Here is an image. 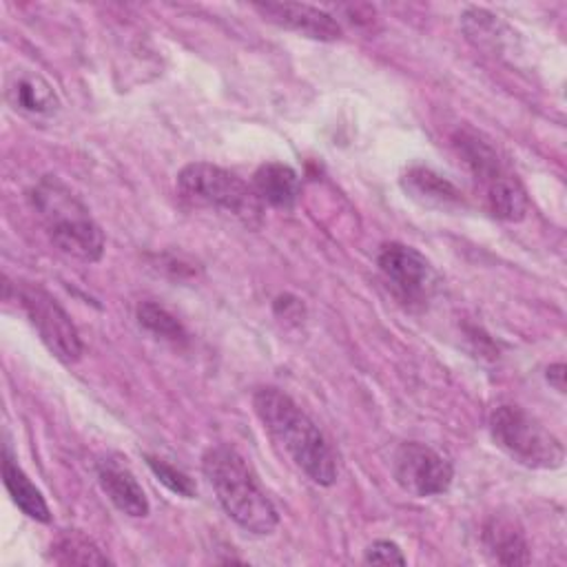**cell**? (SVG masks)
I'll list each match as a JSON object with an SVG mask.
<instances>
[{
    "label": "cell",
    "instance_id": "1",
    "mask_svg": "<svg viewBox=\"0 0 567 567\" xmlns=\"http://www.w3.org/2000/svg\"><path fill=\"white\" fill-rule=\"evenodd\" d=\"M252 408L270 436L312 483L332 485L337 481L332 447L312 419L288 394L277 388H261L252 394Z\"/></svg>",
    "mask_w": 567,
    "mask_h": 567
},
{
    "label": "cell",
    "instance_id": "2",
    "mask_svg": "<svg viewBox=\"0 0 567 567\" xmlns=\"http://www.w3.org/2000/svg\"><path fill=\"white\" fill-rule=\"evenodd\" d=\"M202 472L208 478L224 512L241 529L264 536L277 527V507L259 487L244 456L235 447H208L202 456Z\"/></svg>",
    "mask_w": 567,
    "mask_h": 567
},
{
    "label": "cell",
    "instance_id": "3",
    "mask_svg": "<svg viewBox=\"0 0 567 567\" xmlns=\"http://www.w3.org/2000/svg\"><path fill=\"white\" fill-rule=\"evenodd\" d=\"M31 206L40 215L51 241L69 257L80 261H97L104 252L102 228L89 208L58 177H42L31 195Z\"/></svg>",
    "mask_w": 567,
    "mask_h": 567
},
{
    "label": "cell",
    "instance_id": "4",
    "mask_svg": "<svg viewBox=\"0 0 567 567\" xmlns=\"http://www.w3.org/2000/svg\"><path fill=\"white\" fill-rule=\"evenodd\" d=\"M177 190L186 202L230 213L246 226H259L261 221L264 204L252 186L221 166L208 162L186 164L177 173Z\"/></svg>",
    "mask_w": 567,
    "mask_h": 567
},
{
    "label": "cell",
    "instance_id": "5",
    "mask_svg": "<svg viewBox=\"0 0 567 567\" xmlns=\"http://www.w3.org/2000/svg\"><path fill=\"white\" fill-rule=\"evenodd\" d=\"M494 443L514 461L534 470H556L565 461L560 441L518 405H498L489 416Z\"/></svg>",
    "mask_w": 567,
    "mask_h": 567
},
{
    "label": "cell",
    "instance_id": "6",
    "mask_svg": "<svg viewBox=\"0 0 567 567\" xmlns=\"http://www.w3.org/2000/svg\"><path fill=\"white\" fill-rule=\"evenodd\" d=\"M16 295L49 352L64 363H75L84 348L66 310L44 288L33 284L16 286Z\"/></svg>",
    "mask_w": 567,
    "mask_h": 567
},
{
    "label": "cell",
    "instance_id": "7",
    "mask_svg": "<svg viewBox=\"0 0 567 567\" xmlns=\"http://www.w3.org/2000/svg\"><path fill=\"white\" fill-rule=\"evenodd\" d=\"M392 474L399 487L416 498L439 496L452 485L450 461L425 443H401L392 458Z\"/></svg>",
    "mask_w": 567,
    "mask_h": 567
},
{
    "label": "cell",
    "instance_id": "8",
    "mask_svg": "<svg viewBox=\"0 0 567 567\" xmlns=\"http://www.w3.org/2000/svg\"><path fill=\"white\" fill-rule=\"evenodd\" d=\"M377 264L394 295L408 303L425 301L434 290V270L430 261L412 246L396 241L385 244Z\"/></svg>",
    "mask_w": 567,
    "mask_h": 567
},
{
    "label": "cell",
    "instance_id": "9",
    "mask_svg": "<svg viewBox=\"0 0 567 567\" xmlns=\"http://www.w3.org/2000/svg\"><path fill=\"white\" fill-rule=\"evenodd\" d=\"M255 9L268 20L284 29H290L303 38L332 42L341 38V24L334 16L323 9L299 4V2H261Z\"/></svg>",
    "mask_w": 567,
    "mask_h": 567
},
{
    "label": "cell",
    "instance_id": "10",
    "mask_svg": "<svg viewBox=\"0 0 567 567\" xmlns=\"http://www.w3.org/2000/svg\"><path fill=\"white\" fill-rule=\"evenodd\" d=\"M97 481L109 501L126 516L142 518L148 514V498L137 483L135 474L115 458H104L97 463Z\"/></svg>",
    "mask_w": 567,
    "mask_h": 567
},
{
    "label": "cell",
    "instance_id": "11",
    "mask_svg": "<svg viewBox=\"0 0 567 567\" xmlns=\"http://www.w3.org/2000/svg\"><path fill=\"white\" fill-rule=\"evenodd\" d=\"M9 104L29 117H49L58 111L60 100L53 86L35 71L16 69L7 82Z\"/></svg>",
    "mask_w": 567,
    "mask_h": 567
},
{
    "label": "cell",
    "instance_id": "12",
    "mask_svg": "<svg viewBox=\"0 0 567 567\" xmlns=\"http://www.w3.org/2000/svg\"><path fill=\"white\" fill-rule=\"evenodd\" d=\"M252 190L261 204L290 210L301 193V182L295 168L281 162H266L252 175Z\"/></svg>",
    "mask_w": 567,
    "mask_h": 567
},
{
    "label": "cell",
    "instance_id": "13",
    "mask_svg": "<svg viewBox=\"0 0 567 567\" xmlns=\"http://www.w3.org/2000/svg\"><path fill=\"white\" fill-rule=\"evenodd\" d=\"M405 193L416 199L419 204L423 206H436V208H452V206H458L463 204V197H461V190L450 182L445 179L443 175H439L436 171L427 168V166H410L405 173H403V179H401Z\"/></svg>",
    "mask_w": 567,
    "mask_h": 567
},
{
    "label": "cell",
    "instance_id": "14",
    "mask_svg": "<svg viewBox=\"0 0 567 567\" xmlns=\"http://www.w3.org/2000/svg\"><path fill=\"white\" fill-rule=\"evenodd\" d=\"M461 27L467 40L487 53L503 55L509 47H514L516 40V33L498 16L478 7L465 9V13L461 16Z\"/></svg>",
    "mask_w": 567,
    "mask_h": 567
},
{
    "label": "cell",
    "instance_id": "15",
    "mask_svg": "<svg viewBox=\"0 0 567 567\" xmlns=\"http://www.w3.org/2000/svg\"><path fill=\"white\" fill-rule=\"evenodd\" d=\"M483 543L492 558L501 565H527L529 549L523 532L514 520L503 516H492L483 527Z\"/></svg>",
    "mask_w": 567,
    "mask_h": 567
},
{
    "label": "cell",
    "instance_id": "16",
    "mask_svg": "<svg viewBox=\"0 0 567 567\" xmlns=\"http://www.w3.org/2000/svg\"><path fill=\"white\" fill-rule=\"evenodd\" d=\"M485 202L494 217L503 221H520L529 213V199L523 184L507 171L489 179L485 186Z\"/></svg>",
    "mask_w": 567,
    "mask_h": 567
},
{
    "label": "cell",
    "instance_id": "17",
    "mask_svg": "<svg viewBox=\"0 0 567 567\" xmlns=\"http://www.w3.org/2000/svg\"><path fill=\"white\" fill-rule=\"evenodd\" d=\"M2 481H4V487H7L9 496H11V501L29 518L40 520V523H49L51 520V512H49V505H47L42 492L31 483V478L13 461V456L9 454V447H4V454H2Z\"/></svg>",
    "mask_w": 567,
    "mask_h": 567
},
{
    "label": "cell",
    "instance_id": "18",
    "mask_svg": "<svg viewBox=\"0 0 567 567\" xmlns=\"http://www.w3.org/2000/svg\"><path fill=\"white\" fill-rule=\"evenodd\" d=\"M461 162L465 164V168L470 171V175L485 186L489 179H494L496 175H501L505 168L498 159L496 148L485 142L481 135H476L474 131H458L452 137Z\"/></svg>",
    "mask_w": 567,
    "mask_h": 567
},
{
    "label": "cell",
    "instance_id": "19",
    "mask_svg": "<svg viewBox=\"0 0 567 567\" xmlns=\"http://www.w3.org/2000/svg\"><path fill=\"white\" fill-rule=\"evenodd\" d=\"M51 560L58 565H109L111 558L84 534L64 532L51 543Z\"/></svg>",
    "mask_w": 567,
    "mask_h": 567
},
{
    "label": "cell",
    "instance_id": "20",
    "mask_svg": "<svg viewBox=\"0 0 567 567\" xmlns=\"http://www.w3.org/2000/svg\"><path fill=\"white\" fill-rule=\"evenodd\" d=\"M137 321L144 330L153 332L159 339H166V341L186 339V330L179 323V319L155 301H142L137 306Z\"/></svg>",
    "mask_w": 567,
    "mask_h": 567
},
{
    "label": "cell",
    "instance_id": "21",
    "mask_svg": "<svg viewBox=\"0 0 567 567\" xmlns=\"http://www.w3.org/2000/svg\"><path fill=\"white\" fill-rule=\"evenodd\" d=\"M146 465L159 478V483H164L173 494L184 496V498H193L195 496V483L184 472H179L177 467H173L166 461L155 458V456H146Z\"/></svg>",
    "mask_w": 567,
    "mask_h": 567
},
{
    "label": "cell",
    "instance_id": "22",
    "mask_svg": "<svg viewBox=\"0 0 567 567\" xmlns=\"http://www.w3.org/2000/svg\"><path fill=\"white\" fill-rule=\"evenodd\" d=\"M363 560L374 565H405V556L392 540H374L372 545H368Z\"/></svg>",
    "mask_w": 567,
    "mask_h": 567
},
{
    "label": "cell",
    "instance_id": "23",
    "mask_svg": "<svg viewBox=\"0 0 567 567\" xmlns=\"http://www.w3.org/2000/svg\"><path fill=\"white\" fill-rule=\"evenodd\" d=\"M275 315L286 321L299 323V319H303V303L292 295H281L275 299Z\"/></svg>",
    "mask_w": 567,
    "mask_h": 567
},
{
    "label": "cell",
    "instance_id": "24",
    "mask_svg": "<svg viewBox=\"0 0 567 567\" xmlns=\"http://www.w3.org/2000/svg\"><path fill=\"white\" fill-rule=\"evenodd\" d=\"M545 377L554 390H558L560 394L565 392V363H551Z\"/></svg>",
    "mask_w": 567,
    "mask_h": 567
}]
</instances>
